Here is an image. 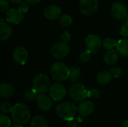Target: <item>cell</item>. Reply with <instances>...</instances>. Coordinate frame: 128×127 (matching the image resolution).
Here are the masks:
<instances>
[{
  "label": "cell",
  "mask_w": 128,
  "mask_h": 127,
  "mask_svg": "<svg viewBox=\"0 0 128 127\" xmlns=\"http://www.w3.org/2000/svg\"><path fill=\"white\" fill-rule=\"evenodd\" d=\"M10 114L14 122L21 125L27 124L31 118L29 109L22 103H16L13 106Z\"/></svg>",
  "instance_id": "obj_1"
},
{
  "label": "cell",
  "mask_w": 128,
  "mask_h": 127,
  "mask_svg": "<svg viewBox=\"0 0 128 127\" xmlns=\"http://www.w3.org/2000/svg\"><path fill=\"white\" fill-rule=\"evenodd\" d=\"M78 111L76 105L70 102H62L57 105L56 108V115L64 121H70L74 119Z\"/></svg>",
  "instance_id": "obj_2"
},
{
  "label": "cell",
  "mask_w": 128,
  "mask_h": 127,
  "mask_svg": "<svg viewBox=\"0 0 128 127\" xmlns=\"http://www.w3.org/2000/svg\"><path fill=\"white\" fill-rule=\"evenodd\" d=\"M50 73L53 80L56 82H63L68 79L70 68H68L64 63L56 62L50 68Z\"/></svg>",
  "instance_id": "obj_3"
},
{
  "label": "cell",
  "mask_w": 128,
  "mask_h": 127,
  "mask_svg": "<svg viewBox=\"0 0 128 127\" xmlns=\"http://www.w3.org/2000/svg\"><path fill=\"white\" fill-rule=\"evenodd\" d=\"M32 86L39 94H43L50 88V80L47 75L40 73L33 79Z\"/></svg>",
  "instance_id": "obj_4"
},
{
  "label": "cell",
  "mask_w": 128,
  "mask_h": 127,
  "mask_svg": "<svg viewBox=\"0 0 128 127\" xmlns=\"http://www.w3.org/2000/svg\"><path fill=\"white\" fill-rule=\"evenodd\" d=\"M70 97L75 102H82L88 97V91L86 87L80 83L74 84L69 90Z\"/></svg>",
  "instance_id": "obj_5"
},
{
  "label": "cell",
  "mask_w": 128,
  "mask_h": 127,
  "mask_svg": "<svg viewBox=\"0 0 128 127\" xmlns=\"http://www.w3.org/2000/svg\"><path fill=\"white\" fill-rule=\"evenodd\" d=\"M70 52V46L67 42L61 41L55 43L51 48L52 55L58 59H62L68 55Z\"/></svg>",
  "instance_id": "obj_6"
},
{
  "label": "cell",
  "mask_w": 128,
  "mask_h": 127,
  "mask_svg": "<svg viewBox=\"0 0 128 127\" xmlns=\"http://www.w3.org/2000/svg\"><path fill=\"white\" fill-rule=\"evenodd\" d=\"M98 5V0H81L80 4V10L82 14L90 16L97 11Z\"/></svg>",
  "instance_id": "obj_7"
},
{
  "label": "cell",
  "mask_w": 128,
  "mask_h": 127,
  "mask_svg": "<svg viewBox=\"0 0 128 127\" xmlns=\"http://www.w3.org/2000/svg\"><path fill=\"white\" fill-rule=\"evenodd\" d=\"M111 13L115 19L118 20H123L127 18L128 10L124 3L117 1L112 5Z\"/></svg>",
  "instance_id": "obj_8"
},
{
  "label": "cell",
  "mask_w": 128,
  "mask_h": 127,
  "mask_svg": "<svg viewBox=\"0 0 128 127\" xmlns=\"http://www.w3.org/2000/svg\"><path fill=\"white\" fill-rule=\"evenodd\" d=\"M85 43L87 49L90 50L92 53H95L100 50L103 42L101 41L98 35L91 34L86 37Z\"/></svg>",
  "instance_id": "obj_9"
},
{
  "label": "cell",
  "mask_w": 128,
  "mask_h": 127,
  "mask_svg": "<svg viewBox=\"0 0 128 127\" xmlns=\"http://www.w3.org/2000/svg\"><path fill=\"white\" fill-rule=\"evenodd\" d=\"M66 94V88L60 83H55L50 88V96L55 101L62 100Z\"/></svg>",
  "instance_id": "obj_10"
},
{
  "label": "cell",
  "mask_w": 128,
  "mask_h": 127,
  "mask_svg": "<svg viewBox=\"0 0 128 127\" xmlns=\"http://www.w3.org/2000/svg\"><path fill=\"white\" fill-rule=\"evenodd\" d=\"M23 13L18 8H11L6 13V21L13 25L20 24L23 19Z\"/></svg>",
  "instance_id": "obj_11"
},
{
  "label": "cell",
  "mask_w": 128,
  "mask_h": 127,
  "mask_svg": "<svg viewBox=\"0 0 128 127\" xmlns=\"http://www.w3.org/2000/svg\"><path fill=\"white\" fill-rule=\"evenodd\" d=\"M28 57V52L26 47L19 46L16 47L13 53V58L14 61L20 65H23L26 63L27 59Z\"/></svg>",
  "instance_id": "obj_12"
},
{
  "label": "cell",
  "mask_w": 128,
  "mask_h": 127,
  "mask_svg": "<svg viewBox=\"0 0 128 127\" xmlns=\"http://www.w3.org/2000/svg\"><path fill=\"white\" fill-rule=\"evenodd\" d=\"M44 15L49 20H55L59 19L62 16V10L57 5H50L44 9Z\"/></svg>",
  "instance_id": "obj_13"
},
{
  "label": "cell",
  "mask_w": 128,
  "mask_h": 127,
  "mask_svg": "<svg viewBox=\"0 0 128 127\" xmlns=\"http://www.w3.org/2000/svg\"><path fill=\"white\" fill-rule=\"evenodd\" d=\"M78 112L82 117L90 115L94 110V104L89 100L82 101L77 107Z\"/></svg>",
  "instance_id": "obj_14"
},
{
  "label": "cell",
  "mask_w": 128,
  "mask_h": 127,
  "mask_svg": "<svg viewBox=\"0 0 128 127\" xmlns=\"http://www.w3.org/2000/svg\"><path fill=\"white\" fill-rule=\"evenodd\" d=\"M13 33L12 27L4 22V19H0V40L2 41L8 40Z\"/></svg>",
  "instance_id": "obj_15"
},
{
  "label": "cell",
  "mask_w": 128,
  "mask_h": 127,
  "mask_svg": "<svg viewBox=\"0 0 128 127\" xmlns=\"http://www.w3.org/2000/svg\"><path fill=\"white\" fill-rule=\"evenodd\" d=\"M37 104L38 108L44 112L49 111L52 106V102L50 97L45 94H39L37 99Z\"/></svg>",
  "instance_id": "obj_16"
},
{
  "label": "cell",
  "mask_w": 128,
  "mask_h": 127,
  "mask_svg": "<svg viewBox=\"0 0 128 127\" xmlns=\"http://www.w3.org/2000/svg\"><path fill=\"white\" fill-rule=\"evenodd\" d=\"M14 94V88L12 85L3 82L0 85V96L2 98H10Z\"/></svg>",
  "instance_id": "obj_17"
},
{
  "label": "cell",
  "mask_w": 128,
  "mask_h": 127,
  "mask_svg": "<svg viewBox=\"0 0 128 127\" xmlns=\"http://www.w3.org/2000/svg\"><path fill=\"white\" fill-rule=\"evenodd\" d=\"M104 61L108 65H114L118 60V55L116 50L110 49L105 53L104 57Z\"/></svg>",
  "instance_id": "obj_18"
},
{
  "label": "cell",
  "mask_w": 128,
  "mask_h": 127,
  "mask_svg": "<svg viewBox=\"0 0 128 127\" xmlns=\"http://www.w3.org/2000/svg\"><path fill=\"white\" fill-rule=\"evenodd\" d=\"M117 52L124 57H128V38H122L117 42Z\"/></svg>",
  "instance_id": "obj_19"
},
{
  "label": "cell",
  "mask_w": 128,
  "mask_h": 127,
  "mask_svg": "<svg viewBox=\"0 0 128 127\" xmlns=\"http://www.w3.org/2000/svg\"><path fill=\"white\" fill-rule=\"evenodd\" d=\"M112 79V76L110 72H108V71H101L96 76L97 82L100 85H106L110 83Z\"/></svg>",
  "instance_id": "obj_20"
},
{
  "label": "cell",
  "mask_w": 128,
  "mask_h": 127,
  "mask_svg": "<svg viewBox=\"0 0 128 127\" xmlns=\"http://www.w3.org/2000/svg\"><path fill=\"white\" fill-rule=\"evenodd\" d=\"M30 127H48L46 120L40 115L35 116L31 121Z\"/></svg>",
  "instance_id": "obj_21"
},
{
  "label": "cell",
  "mask_w": 128,
  "mask_h": 127,
  "mask_svg": "<svg viewBox=\"0 0 128 127\" xmlns=\"http://www.w3.org/2000/svg\"><path fill=\"white\" fill-rule=\"evenodd\" d=\"M81 75V70L79 67H73L70 68V75H69V81L72 83L77 82L80 79Z\"/></svg>",
  "instance_id": "obj_22"
},
{
  "label": "cell",
  "mask_w": 128,
  "mask_h": 127,
  "mask_svg": "<svg viewBox=\"0 0 128 127\" xmlns=\"http://www.w3.org/2000/svg\"><path fill=\"white\" fill-rule=\"evenodd\" d=\"M38 96H39V94L33 88H30V89H27L23 93V98L26 101H34V100H37Z\"/></svg>",
  "instance_id": "obj_23"
},
{
  "label": "cell",
  "mask_w": 128,
  "mask_h": 127,
  "mask_svg": "<svg viewBox=\"0 0 128 127\" xmlns=\"http://www.w3.org/2000/svg\"><path fill=\"white\" fill-rule=\"evenodd\" d=\"M102 45L104 46V49H107V50H110V49H114V47L116 46V45H117V41L114 39V38H112V37H106L104 40L103 43H102Z\"/></svg>",
  "instance_id": "obj_24"
},
{
  "label": "cell",
  "mask_w": 128,
  "mask_h": 127,
  "mask_svg": "<svg viewBox=\"0 0 128 127\" xmlns=\"http://www.w3.org/2000/svg\"><path fill=\"white\" fill-rule=\"evenodd\" d=\"M59 22L62 25L67 27V26H69L70 25H71V23L73 22V18L68 14H63L60 16Z\"/></svg>",
  "instance_id": "obj_25"
},
{
  "label": "cell",
  "mask_w": 128,
  "mask_h": 127,
  "mask_svg": "<svg viewBox=\"0 0 128 127\" xmlns=\"http://www.w3.org/2000/svg\"><path fill=\"white\" fill-rule=\"evenodd\" d=\"M12 108H13L12 106L8 102H3L0 105L1 112H2V114H4V115H6V114L11 112Z\"/></svg>",
  "instance_id": "obj_26"
},
{
  "label": "cell",
  "mask_w": 128,
  "mask_h": 127,
  "mask_svg": "<svg viewBox=\"0 0 128 127\" xmlns=\"http://www.w3.org/2000/svg\"><path fill=\"white\" fill-rule=\"evenodd\" d=\"M92 53V52L90 50H88V49L86 50L82 51L80 53V58L81 61H82V62H87V61H88L91 59Z\"/></svg>",
  "instance_id": "obj_27"
},
{
  "label": "cell",
  "mask_w": 128,
  "mask_h": 127,
  "mask_svg": "<svg viewBox=\"0 0 128 127\" xmlns=\"http://www.w3.org/2000/svg\"><path fill=\"white\" fill-rule=\"evenodd\" d=\"M10 118L4 114H2L0 115V127H10Z\"/></svg>",
  "instance_id": "obj_28"
},
{
  "label": "cell",
  "mask_w": 128,
  "mask_h": 127,
  "mask_svg": "<svg viewBox=\"0 0 128 127\" xmlns=\"http://www.w3.org/2000/svg\"><path fill=\"white\" fill-rule=\"evenodd\" d=\"M120 34L125 37H128V15L126 19H124L122 26L120 29Z\"/></svg>",
  "instance_id": "obj_29"
},
{
  "label": "cell",
  "mask_w": 128,
  "mask_h": 127,
  "mask_svg": "<svg viewBox=\"0 0 128 127\" xmlns=\"http://www.w3.org/2000/svg\"><path fill=\"white\" fill-rule=\"evenodd\" d=\"M101 95V92L98 88H92L88 91V97L92 99H98Z\"/></svg>",
  "instance_id": "obj_30"
},
{
  "label": "cell",
  "mask_w": 128,
  "mask_h": 127,
  "mask_svg": "<svg viewBox=\"0 0 128 127\" xmlns=\"http://www.w3.org/2000/svg\"><path fill=\"white\" fill-rule=\"evenodd\" d=\"M110 73H111L112 78L118 79V78H119L122 76V70L120 67H113V68L111 69Z\"/></svg>",
  "instance_id": "obj_31"
},
{
  "label": "cell",
  "mask_w": 128,
  "mask_h": 127,
  "mask_svg": "<svg viewBox=\"0 0 128 127\" xmlns=\"http://www.w3.org/2000/svg\"><path fill=\"white\" fill-rule=\"evenodd\" d=\"M8 0H0V10L2 12H7L9 9Z\"/></svg>",
  "instance_id": "obj_32"
},
{
  "label": "cell",
  "mask_w": 128,
  "mask_h": 127,
  "mask_svg": "<svg viewBox=\"0 0 128 127\" xmlns=\"http://www.w3.org/2000/svg\"><path fill=\"white\" fill-rule=\"evenodd\" d=\"M60 38L62 40V41L68 43L71 40V35L68 31H64L61 34H60Z\"/></svg>",
  "instance_id": "obj_33"
},
{
  "label": "cell",
  "mask_w": 128,
  "mask_h": 127,
  "mask_svg": "<svg viewBox=\"0 0 128 127\" xmlns=\"http://www.w3.org/2000/svg\"><path fill=\"white\" fill-rule=\"evenodd\" d=\"M19 9H20L23 13H26V12L28 10V9H29V7H28V3H27L26 1H25V2H21L20 4Z\"/></svg>",
  "instance_id": "obj_34"
},
{
  "label": "cell",
  "mask_w": 128,
  "mask_h": 127,
  "mask_svg": "<svg viewBox=\"0 0 128 127\" xmlns=\"http://www.w3.org/2000/svg\"><path fill=\"white\" fill-rule=\"evenodd\" d=\"M67 127H79V121L74 119L70 121H68Z\"/></svg>",
  "instance_id": "obj_35"
},
{
  "label": "cell",
  "mask_w": 128,
  "mask_h": 127,
  "mask_svg": "<svg viewBox=\"0 0 128 127\" xmlns=\"http://www.w3.org/2000/svg\"><path fill=\"white\" fill-rule=\"evenodd\" d=\"M28 4H38V2H40L41 0H25Z\"/></svg>",
  "instance_id": "obj_36"
},
{
  "label": "cell",
  "mask_w": 128,
  "mask_h": 127,
  "mask_svg": "<svg viewBox=\"0 0 128 127\" xmlns=\"http://www.w3.org/2000/svg\"><path fill=\"white\" fill-rule=\"evenodd\" d=\"M8 1L12 4H18V3H20L22 0H8Z\"/></svg>",
  "instance_id": "obj_37"
},
{
  "label": "cell",
  "mask_w": 128,
  "mask_h": 127,
  "mask_svg": "<svg viewBox=\"0 0 128 127\" xmlns=\"http://www.w3.org/2000/svg\"><path fill=\"white\" fill-rule=\"evenodd\" d=\"M122 127H128V120L124 121L122 124Z\"/></svg>",
  "instance_id": "obj_38"
},
{
  "label": "cell",
  "mask_w": 128,
  "mask_h": 127,
  "mask_svg": "<svg viewBox=\"0 0 128 127\" xmlns=\"http://www.w3.org/2000/svg\"><path fill=\"white\" fill-rule=\"evenodd\" d=\"M10 127H22L21 126V124H13L11 125Z\"/></svg>",
  "instance_id": "obj_39"
},
{
  "label": "cell",
  "mask_w": 128,
  "mask_h": 127,
  "mask_svg": "<svg viewBox=\"0 0 128 127\" xmlns=\"http://www.w3.org/2000/svg\"></svg>",
  "instance_id": "obj_40"
},
{
  "label": "cell",
  "mask_w": 128,
  "mask_h": 127,
  "mask_svg": "<svg viewBox=\"0 0 128 127\" xmlns=\"http://www.w3.org/2000/svg\"><path fill=\"white\" fill-rule=\"evenodd\" d=\"M80 1H81V0H80Z\"/></svg>",
  "instance_id": "obj_41"
}]
</instances>
